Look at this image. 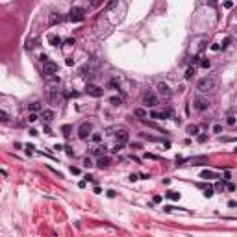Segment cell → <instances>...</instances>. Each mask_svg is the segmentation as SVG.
I'll list each match as a JSON object with an SVG mask.
<instances>
[{
	"mask_svg": "<svg viewBox=\"0 0 237 237\" xmlns=\"http://www.w3.org/2000/svg\"><path fill=\"white\" fill-rule=\"evenodd\" d=\"M197 89H198V93H210V91H213V89H215V78H211V76L202 78L197 83Z\"/></svg>",
	"mask_w": 237,
	"mask_h": 237,
	"instance_id": "cell-1",
	"label": "cell"
},
{
	"mask_svg": "<svg viewBox=\"0 0 237 237\" xmlns=\"http://www.w3.org/2000/svg\"><path fill=\"white\" fill-rule=\"evenodd\" d=\"M69 19H71L72 22H82V20L85 19V9L83 8H72L69 11Z\"/></svg>",
	"mask_w": 237,
	"mask_h": 237,
	"instance_id": "cell-2",
	"label": "cell"
},
{
	"mask_svg": "<svg viewBox=\"0 0 237 237\" xmlns=\"http://www.w3.org/2000/svg\"><path fill=\"white\" fill-rule=\"evenodd\" d=\"M158 95L161 96L163 100H171V96H172V91H171V87L167 85L165 82H159V83H158Z\"/></svg>",
	"mask_w": 237,
	"mask_h": 237,
	"instance_id": "cell-3",
	"label": "cell"
},
{
	"mask_svg": "<svg viewBox=\"0 0 237 237\" xmlns=\"http://www.w3.org/2000/svg\"><path fill=\"white\" fill-rule=\"evenodd\" d=\"M91 132H93V124L91 122H82L80 128H78V137L80 139H87Z\"/></svg>",
	"mask_w": 237,
	"mask_h": 237,
	"instance_id": "cell-4",
	"label": "cell"
},
{
	"mask_svg": "<svg viewBox=\"0 0 237 237\" xmlns=\"http://www.w3.org/2000/svg\"><path fill=\"white\" fill-rule=\"evenodd\" d=\"M158 96L154 95V93H150V91H146L145 95H143V104H146L148 108H156L158 106Z\"/></svg>",
	"mask_w": 237,
	"mask_h": 237,
	"instance_id": "cell-5",
	"label": "cell"
},
{
	"mask_svg": "<svg viewBox=\"0 0 237 237\" xmlns=\"http://www.w3.org/2000/svg\"><path fill=\"white\" fill-rule=\"evenodd\" d=\"M56 72H58V65L54 63V61H46V63H43V74L46 76H56Z\"/></svg>",
	"mask_w": 237,
	"mask_h": 237,
	"instance_id": "cell-6",
	"label": "cell"
},
{
	"mask_svg": "<svg viewBox=\"0 0 237 237\" xmlns=\"http://www.w3.org/2000/svg\"><path fill=\"white\" fill-rule=\"evenodd\" d=\"M85 93H87V95H91V96H95V98H98V96H102V95H104V89H100L98 85H93V83H87Z\"/></svg>",
	"mask_w": 237,
	"mask_h": 237,
	"instance_id": "cell-7",
	"label": "cell"
},
{
	"mask_svg": "<svg viewBox=\"0 0 237 237\" xmlns=\"http://www.w3.org/2000/svg\"><path fill=\"white\" fill-rule=\"evenodd\" d=\"M194 108H197L198 111H206L207 108H210V100L204 98V96H197V98H194Z\"/></svg>",
	"mask_w": 237,
	"mask_h": 237,
	"instance_id": "cell-8",
	"label": "cell"
},
{
	"mask_svg": "<svg viewBox=\"0 0 237 237\" xmlns=\"http://www.w3.org/2000/svg\"><path fill=\"white\" fill-rule=\"evenodd\" d=\"M150 117L152 119H169L171 117V111L169 109H167V111H152Z\"/></svg>",
	"mask_w": 237,
	"mask_h": 237,
	"instance_id": "cell-9",
	"label": "cell"
},
{
	"mask_svg": "<svg viewBox=\"0 0 237 237\" xmlns=\"http://www.w3.org/2000/svg\"><path fill=\"white\" fill-rule=\"evenodd\" d=\"M109 163H111V159H109L108 156H102L98 161H96V167H98V169H108Z\"/></svg>",
	"mask_w": 237,
	"mask_h": 237,
	"instance_id": "cell-10",
	"label": "cell"
},
{
	"mask_svg": "<svg viewBox=\"0 0 237 237\" xmlns=\"http://www.w3.org/2000/svg\"><path fill=\"white\" fill-rule=\"evenodd\" d=\"M115 137H117V143H119V145H124V143L128 141V134H126V132H122V130L117 132Z\"/></svg>",
	"mask_w": 237,
	"mask_h": 237,
	"instance_id": "cell-11",
	"label": "cell"
},
{
	"mask_svg": "<svg viewBox=\"0 0 237 237\" xmlns=\"http://www.w3.org/2000/svg\"><path fill=\"white\" fill-rule=\"evenodd\" d=\"M41 117H43V121H45V122H50L52 119H54V111H50V109H45L43 113H41Z\"/></svg>",
	"mask_w": 237,
	"mask_h": 237,
	"instance_id": "cell-12",
	"label": "cell"
},
{
	"mask_svg": "<svg viewBox=\"0 0 237 237\" xmlns=\"http://www.w3.org/2000/svg\"><path fill=\"white\" fill-rule=\"evenodd\" d=\"M185 130H187V134H189V135H197L198 134V126H197V124H189Z\"/></svg>",
	"mask_w": 237,
	"mask_h": 237,
	"instance_id": "cell-13",
	"label": "cell"
},
{
	"mask_svg": "<svg viewBox=\"0 0 237 237\" xmlns=\"http://www.w3.org/2000/svg\"><path fill=\"white\" fill-rule=\"evenodd\" d=\"M63 20H65V17H61V15H58V13H54L52 19H50V24H58V22H63Z\"/></svg>",
	"mask_w": 237,
	"mask_h": 237,
	"instance_id": "cell-14",
	"label": "cell"
},
{
	"mask_svg": "<svg viewBox=\"0 0 237 237\" xmlns=\"http://www.w3.org/2000/svg\"><path fill=\"white\" fill-rule=\"evenodd\" d=\"M200 187H204V185H200ZM213 191H215V189H213V187H211V185H206V187H204V194H206V197H207V198H211V197H213V194H215Z\"/></svg>",
	"mask_w": 237,
	"mask_h": 237,
	"instance_id": "cell-15",
	"label": "cell"
},
{
	"mask_svg": "<svg viewBox=\"0 0 237 237\" xmlns=\"http://www.w3.org/2000/svg\"><path fill=\"white\" fill-rule=\"evenodd\" d=\"M93 154L95 156H104V154H106V146H96V148H93Z\"/></svg>",
	"mask_w": 237,
	"mask_h": 237,
	"instance_id": "cell-16",
	"label": "cell"
},
{
	"mask_svg": "<svg viewBox=\"0 0 237 237\" xmlns=\"http://www.w3.org/2000/svg\"><path fill=\"white\" fill-rule=\"evenodd\" d=\"M61 43H63V39H61V37H58V35H52L50 37V45L52 46H59Z\"/></svg>",
	"mask_w": 237,
	"mask_h": 237,
	"instance_id": "cell-17",
	"label": "cell"
},
{
	"mask_svg": "<svg viewBox=\"0 0 237 237\" xmlns=\"http://www.w3.org/2000/svg\"><path fill=\"white\" fill-rule=\"evenodd\" d=\"M26 48H28V50L35 48V37H28V39H26Z\"/></svg>",
	"mask_w": 237,
	"mask_h": 237,
	"instance_id": "cell-18",
	"label": "cell"
},
{
	"mask_svg": "<svg viewBox=\"0 0 237 237\" xmlns=\"http://www.w3.org/2000/svg\"><path fill=\"white\" fill-rule=\"evenodd\" d=\"M134 115L139 117V119H145V117H146V111H145L143 108H137V109H134Z\"/></svg>",
	"mask_w": 237,
	"mask_h": 237,
	"instance_id": "cell-19",
	"label": "cell"
},
{
	"mask_svg": "<svg viewBox=\"0 0 237 237\" xmlns=\"http://www.w3.org/2000/svg\"><path fill=\"white\" fill-rule=\"evenodd\" d=\"M28 109H30L32 113H35V111H39V109H41V104H39V102H32L30 106H28Z\"/></svg>",
	"mask_w": 237,
	"mask_h": 237,
	"instance_id": "cell-20",
	"label": "cell"
},
{
	"mask_svg": "<svg viewBox=\"0 0 237 237\" xmlns=\"http://www.w3.org/2000/svg\"><path fill=\"white\" fill-rule=\"evenodd\" d=\"M207 161V158L206 156H200V158H193V165H202V163H206Z\"/></svg>",
	"mask_w": 237,
	"mask_h": 237,
	"instance_id": "cell-21",
	"label": "cell"
},
{
	"mask_svg": "<svg viewBox=\"0 0 237 237\" xmlns=\"http://www.w3.org/2000/svg\"><path fill=\"white\" fill-rule=\"evenodd\" d=\"M194 72H197V71H194V67H189V69L185 71V80H191L193 76H194Z\"/></svg>",
	"mask_w": 237,
	"mask_h": 237,
	"instance_id": "cell-22",
	"label": "cell"
},
{
	"mask_svg": "<svg viewBox=\"0 0 237 237\" xmlns=\"http://www.w3.org/2000/svg\"><path fill=\"white\" fill-rule=\"evenodd\" d=\"M167 198H171V200H180V193H176V191H169V193H167Z\"/></svg>",
	"mask_w": 237,
	"mask_h": 237,
	"instance_id": "cell-23",
	"label": "cell"
},
{
	"mask_svg": "<svg viewBox=\"0 0 237 237\" xmlns=\"http://www.w3.org/2000/svg\"><path fill=\"white\" fill-rule=\"evenodd\" d=\"M200 176L207 180V178H213V172H211V171H202V174H200Z\"/></svg>",
	"mask_w": 237,
	"mask_h": 237,
	"instance_id": "cell-24",
	"label": "cell"
},
{
	"mask_svg": "<svg viewBox=\"0 0 237 237\" xmlns=\"http://www.w3.org/2000/svg\"><path fill=\"white\" fill-rule=\"evenodd\" d=\"M0 121H2V122H8V121H9V117H8V113H6V111H0Z\"/></svg>",
	"mask_w": 237,
	"mask_h": 237,
	"instance_id": "cell-25",
	"label": "cell"
},
{
	"mask_svg": "<svg viewBox=\"0 0 237 237\" xmlns=\"http://www.w3.org/2000/svg\"><path fill=\"white\" fill-rule=\"evenodd\" d=\"M230 43H232V37H226L224 41H222V45H220V48H228V46H230Z\"/></svg>",
	"mask_w": 237,
	"mask_h": 237,
	"instance_id": "cell-26",
	"label": "cell"
},
{
	"mask_svg": "<svg viewBox=\"0 0 237 237\" xmlns=\"http://www.w3.org/2000/svg\"><path fill=\"white\" fill-rule=\"evenodd\" d=\"M109 102L113 104V106H119V104H121V98H119V96H111V98H109Z\"/></svg>",
	"mask_w": 237,
	"mask_h": 237,
	"instance_id": "cell-27",
	"label": "cell"
},
{
	"mask_svg": "<svg viewBox=\"0 0 237 237\" xmlns=\"http://www.w3.org/2000/svg\"><path fill=\"white\" fill-rule=\"evenodd\" d=\"M83 167H89V169L93 167V161H91V158H85V159H83Z\"/></svg>",
	"mask_w": 237,
	"mask_h": 237,
	"instance_id": "cell-28",
	"label": "cell"
},
{
	"mask_svg": "<svg viewBox=\"0 0 237 237\" xmlns=\"http://www.w3.org/2000/svg\"><path fill=\"white\" fill-rule=\"evenodd\" d=\"M226 122L230 124V126H233V124H235V117H233V115H228V119H226Z\"/></svg>",
	"mask_w": 237,
	"mask_h": 237,
	"instance_id": "cell-29",
	"label": "cell"
},
{
	"mask_svg": "<svg viewBox=\"0 0 237 237\" xmlns=\"http://www.w3.org/2000/svg\"><path fill=\"white\" fill-rule=\"evenodd\" d=\"M91 139H93L95 143H98L100 139H102V135H100V134H93V135H91Z\"/></svg>",
	"mask_w": 237,
	"mask_h": 237,
	"instance_id": "cell-30",
	"label": "cell"
},
{
	"mask_svg": "<svg viewBox=\"0 0 237 237\" xmlns=\"http://www.w3.org/2000/svg\"><path fill=\"white\" fill-rule=\"evenodd\" d=\"M200 67L207 69V67H210V59H202V61H200Z\"/></svg>",
	"mask_w": 237,
	"mask_h": 237,
	"instance_id": "cell-31",
	"label": "cell"
},
{
	"mask_svg": "<svg viewBox=\"0 0 237 237\" xmlns=\"http://www.w3.org/2000/svg\"><path fill=\"white\" fill-rule=\"evenodd\" d=\"M37 119H39V117H37L35 113H30V117H28V121H30V122H35Z\"/></svg>",
	"mask_w": 237,
	"mask_h": 237,
	"instance_id": "cell-32",
	"label": "cell"
},
{
	"mask_svg": "<svg viewBox=\"0 0 237 237\" xmlns=\"http://www.w3.org/2000/svg\"><path fill=\"white\" fill-rule=\"evenodd\" d=\"M215 189H217V191H222V189H224V184H222V182H217V184H215Z\"/></svg>",
	"mask_w": 237,
	"mask_h": 237,
	"instance_id": "cell-33",
	"label": "cell"
},
{
	"mask_svg": "<svg viewBox=\"0 0 237 237\" xmlns=\"http://www.w3.org/2000/svg\"><path fill=\"white\" fill-rule=\"evenodd\" d=\"M117 85H119V78H113L109 82V87H117Z\"/></svg>",
	"mask_w": 237,
	"mask_h": 237,
	"instance_id": "cell-34",
	"label": "cell"
},
{
	"mask_svg": "<svg viewBox=\"0 0 237 237\" xmlns=\"http://www.w3.org/2000/svg\"><path fill=\"white\" fill-rule=\"evenodd\" d=\"M220 130H222V126H219V124H217V126H213V132H215V134H220Z\"/></svg>",
	"mask_w": 237,
	"mask_h": 237,
	"instance_id": "cell-35",
	"label": "cell"
},
{
	"mask_svg": "<svg viewBox=\"0 0 237 237\" xmlns=\"http://www.w3.org/2000/svg\"><path fill=\"white\" fill-rule=\"evenodd\" d=\"M71 172L72 174H80V169H78V167H71Z\"/></svg>",
	"mask_w": 237,
	"mask_h": 237,
	"instance_id": "cell-36",
	"label": "cell"
},
{
	"mask_svg": "<svg viewBox=\"0 0 237 237\" xmlns=\"http://www.w3.org/2000/svg\"><path fill=\"white\" fill-rule=\"evenodd\" d=\"M206 139H207V137H206L204 134H202V135H198V141H200V143H204V141H206Z\"/></svg>",
	"mask_w": 237,
	"mask_h": 237,
	"instance_id": "cell-37",
	"label": "cell"
},
{
	"mask_svg": "<svg viewBox=\"0 0 237 237\" xmlns=\"http://www.w3.org/2000/svg\"><path fill=\"white\" fill-rule=\"evenodd\" d=\"M63 132H65V135H69V132H71V126H63Z\"/></svg>",
	"mask_w": 237,
	"mask_h": 237,
	"instance_id": "cell-38",
	"label": "cell"
},
{
	"mask_svg": "<svg viewBox=\"0 0 237 237\" xmlns=\"http://www.w3.org/2000/svg\"><path fill=\"white\" fill-rule=\"evenodd\" d=\"M65 43H67V45H74V39H72V37H69V39L65 41Z\"/></svg>",
	"mask_w": 237,
	"mask_h": 237,
	"instance_id": "cell-39",
	"label": "cell"
},
{
	"mask_svg": "<svg viewBox=\"0 0 237 237\" xmlns=\"http://www.w3.org/2000/svg\"><path fill=\"white\" fill-rule=\"evenodd\" d=\"M67 65H69V67H72V65H74V59L69 58V59H67Z\"/></svg>",
	"mask_w": 237,
	"mask_h": 237,
	"instance_id": "cell-40",
	"label": "cell"
},
{
	"mask_svg": "<svg viewBox=\"0 0 237 237\" xmlns=\"http://www.w3.org/2000/svg\"><path fill=\"white\" fill-rule=\"evenodd\" d=\"M235 152H237V148H235Z\"/></svg>",
	"mask_w": 237,
	"mask_h": 237,
	"instance_id": "cell-41",
	"label": "cell"
},
{
	"mask_svg": "<svg viewBox=\"0 0 237 237\" xmlns=\"http://www.w3.org/2000/svg\"><path fill=\"white\" fill-rule=\"evenodd\" d=\"M235 33H237V30H235Z\"/></svg>",
	"mask_w": 237,
	"mask_h": 237,
	"instance_id": "cell-42",
	"label": "cell"
}]
</instances>
